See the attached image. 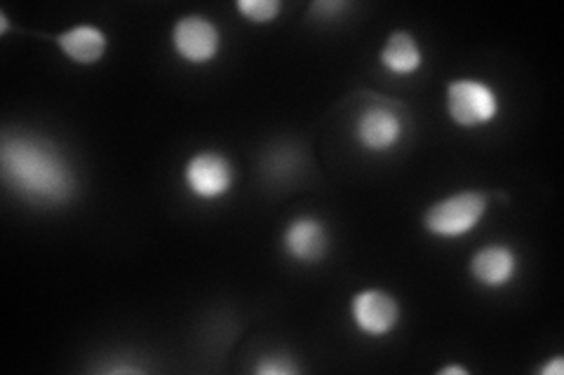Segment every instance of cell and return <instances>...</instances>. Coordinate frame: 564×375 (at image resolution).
<instances>
[{
  "mask_svg": "<svg viewBox=\"0 0 564 375\" xmlns=\"http://www.w3.org/2000/svg\"><path fill=\"white\" fill-rule=\"evenodd\" d=\"M6 186L35 207H62L74 200L78 178L66 155L50 141L31 134H6L0 146Z\"/></svg>",
  "mask_w": 564,
  "mask_h": 375,
  "instance_id": "obj_1",
  "label": "cell"
},
{
  "mask_svg": "<svg viewBox=\"0 0 564 375\" xmlns=\"http://www.w3.org/2000/svg\"><path fill=\"white\" fill-rule=\"evenodd\" d=\"M487 209L489 198L482 190H458L426 209L423 228L440 240L466 238L482 223Z\"/></svg>",
  "mask_w": 564,
  "mask_h": 375,
  "instance_id": "obj_2",
  "label": "cell"
},
{
  "mask_svg": "<svg viewBox=\"0 0 564 375\" xmlns=\"http://www.w3.org/2000/svg\"><path fill=\"white\" fill-rule=\"evenodd\" d=\"M445 111L456 128L480 130L501 113V99L489 82L480 78H456L447 82Z\"/></svg>",
  "mask_w": 564,
  "mask_h": 375,
  "instance_id": "obj_3",
  "label": "cell"
},
{
  "mask_svg": "<svg viewBox=\"0 0 564 375\" xmlns=\"http://www.w3.org/2000/svg\"><path fill=\"white\" fill-rule=\"evenodd\" d=\"M184 186L200 202L224 200L236 184V169L228 155L219 151L193 153L184 165Z\"/></svg>",
  "mask_w": 564,
  "mask_h": 375,
  "instance_id": "obj_4",
  "label": "cell"
},
{
  "mask_svg": "<svg viewBox=\"0 0 564 375\" xmlns=\"http://www.w3.org/2000/svg\"><path fill=\"white\" fill-rule=\"evenodd\" d=\"M172 49L174 55L188 66L212 64L221 52L219 26L203 14H184L172 26Z\"/></svg>",
  "mask_w": 564,
  "mask_h": 375,
  "instance_id": "obj_5",
  "label": "cell"
},
{
  "mask_svg": "<svg viewBox=\"0 0 564 375\" xmlns=\"http://www.w3.org/2000/svg\"><path fill=\"white\" fill-rule=\"evenodd\" d=\"M404 134H408V122L395 109L383 103L367 106L356 118V124H352V136H356L358 146L375 155L395 151L402 144Z\"/></svg>",
  "mask_w": 564,
  "mask_h": 375,
  "instance_id": "obj_6",
  "label": "cell"
},
{
  "mask_svg": "<svg viewBox=\"0 0 564 375\" xmlns=\"http://www.w3.org/2000/svg\"><path fill=\"white\" fill-rule=\"evenodd\" d=\"M350 319L362 335L386 338L398 329L402 319L400 300L386 289H362L350 300Z\"/></svg>",
  "mask_w": 564,
  "mask_h": 375,
  "instance_id": "obj_7",
  "label": "cell"
},
{
  "mask_svg": "<svg viewBox=\"0 0 564 375\" xmlns=\"http://www.w3.org/2000/svg\"><path fill=\"white\" fill-rule=\"evenodd\" d=\"M329 244L332 238L327 223L323 219L311 217V213L292 219L285 230H282V249L296 263L315 265L325 261Z\"/></svg>",
  "mask_w": 564,
  "mask_h": 375,
  "instance_id": "obj_8",
  "label": "cell"
},
{
  "mask_svg": "<svg viewBox=\"0 0 564 375\" xmlns=\"http://www.w3.org/2000/svg\"><path fill=\"white\" fill-rule=\"evenodd\" d=\"M518 271H520L518 252L503 242H491L480 246L478 252L470 256V265H468L473 282L487 291L506 289L508 284L516 279Z\"/></svg>",
  "mask_w": 564,
  "mask_h": 375,
  "instance_id": "obj_9",
  "label": "cell"
},
{
  "mask_svg": "<svg viewBox=\"0 0 564 375\" xmlns=\"http://www.w3.org/2000/svg\"><path fill=\"white\" fill-rule=\"evenodd\" d=\"M62 55L78 66H95L109 49V38L95 24H76L55 38Z\"/></svg>",
  "mask_w": 564,
  "mask_h": 375,
  "instance_id": "obj_10",
  "label": "cell"
},
{
  "mask_svg": "<svg viewBox=\"0 0 564 375\" xmlns=\"http://www.w3.org/2000/svg\"><path fill=\"white\" fill-rule=\"evenodd\" d=\"M379 64L398 78L419 74L423 66V49L416 35L410 31H393L379 52Z\"/></svg>",
  "mask_w": 564,
  "mask_h": 375,
  "instance_id": "obj_11",
  "label": "cell"
},
{
  "mask_svg": "<svg viewBox=\"0 0 564 375\" xmlns=\"http://www.w3.org/2000/svg\"><path fill=\"white\" fill-rule=\"evenodd\" d=\"M236 10L240 12L245 22L267 26L278 20L282 12V3L280 0H238Z\"/></svg>",
  "mask_w": 564,
  "mask_h": 375,
  "instance_id": "obj_12",
  "label": "cell"
},
{
  "mask_svg": "<svg viewBox=\"0 0 564 375\" xmlns=\"http://www.w3.org/2000/svg\"><path fill=\"white\" fill-rule=\"evenodd\" d=\"M254 373L257 375H292L296 373V366L285 354H267L261 356L259 364L254 366Z\"/></svg>",
  "mask_w": 564,
  "mask_h": 375,
  "instance_id": "obj_13",
  "label": "cell"
},
{
  "mask_svg": "<svg viewBox=\"0 0 564 375\" xmlns=\"http://www.w3.org/2000/svg\"><path fill=\"white\" fill-rule=\"evenodd\" d=\"M348 8L350 3H346V0H317V3L311 5V12L321 16V20H337Z\"/></svg>",
  "mask_w": 564,
  "mask_h": 375,
  "instance_id": "obj_14",
  "label": "cell"
},
{
  "mask_svg": "<svg viewBox=\"0 0 564 375\" xmlns=\"http://www.w3.org/2000/svg\"><path fill=\"white\" fill-rule=\"evenodd\" d=\"M541 375H562L564 373V356H553L551 362H545L541 368H539Z\"/></svg>",
  "mask_w": 564,
  "mask_h": 375,
  "instance_id": "obj_15",
  "label": "cell"
},
{
  "mask_svg": "<svg viewBox=\"0 0 564 375\" xmlns=\"http://www.w3.org/2000/svg\"><path fill=\"white\" fill-rule=\"evenodd\" d=\"M437 373H440V375H468V368L458 366V364H447V366L440 368Z\"/></svg>",
  "mask_w": 564,
  "mask_h": 375,
  "instance_id": "obj_16",
  "label": "cell"
},
{
  "mask_svg": "<svg viewBox=\"0 0 564 375\" xmlns=\"http://www.w3.org/2000/svg\"><path fill=\"white\" fill-rule=\"evenodd\" d=\"M8 29H10L8 14H6V12H0V35H6V33H8Z\"/></svg>",
  "mask_w": 564,
  "mask_h": 375,
  "instance_id": "obj_17",
  "label": "cell"
}]
</instances>
